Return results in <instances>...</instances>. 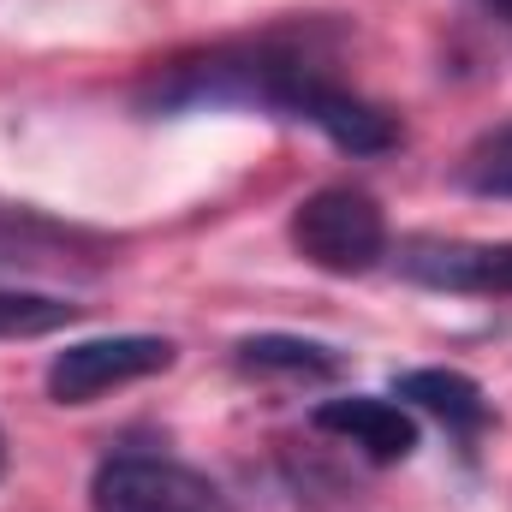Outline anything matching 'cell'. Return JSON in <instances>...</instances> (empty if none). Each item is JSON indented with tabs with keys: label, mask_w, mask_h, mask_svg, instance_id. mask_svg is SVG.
<instances>
[{
	"label": "cell",
	"mask_w": 512,
	"mask_h": 512,
	"mask_svg": "<svg viewBox=\"0 0 512 512\" xmlns=\"http://www.w3.org/2000/svg\"><path fill=\"white\" fill-rule=\"evenodd\" d=\"M310 423L346 447H358L370 465H399L417 453V417L405 405H393L382 393H340V399H322L310 411Z\"/></svg>",
	"instance_id": "obj_5"
},
{
	"label": "cell",
	"mask_w": 512,
	"mask_h": 512,
	"mask_svg": "<svg viewBox=\"0 0 512 512\" xmlns=\"http://www.w3.org/2000/svg\"><path fill=\"white\" fill-rule=\"evenodd\" d=\"M0 471H6V435H0Z\"/></svg>",
	"instance_id": "obj_12"
},
{
	"label": "cell",
	"mask_w": 512,
	"mask_h": 512,
	"mask_svg": "<svg viewBox=\"0 0 512 512\" xmlns=\"http://www.w3.org/2000/svg\"><path fill=\"white\" fill-rule=\"evenodd\" d=\"M292 245L322 274H370L387 256V215L358 185H322L292 209Z\"/></svg>",
	"instance_id": "obj_1"
},
{
	"label": "cell",
	"mask_w": 512,
	"mask_h": 512,
	"mask_svg": "<svg viewBox=\"0 0 512 512\" xmlns=\"http://www.w3.org/2000/svg\"><path fill=\"white\" fill-rule=\"evenodd\" d=\"M393 262L429 292L512 298V239H405Z\"/></svg>",
	"instance_id": "obj_4"
},
{
	"label": "cell",
	"mask_w": 512,
	"mask_h": 512,
	"mask_svg": "<svg viewBox=\"0 0 512 512\" xmlns=\"http://www.w3.org/2000/svg\"><path fill=\"white\" fill-rule=\"evenodd\" d=\"M167 364H173V340H161V334H102V340H78V346L54 352L48 393L60 405H90L126 382L161 376Z\"/></svg>",
	"instance_id": "obj_3"
},
{
	"label": "cell",
	"mask_w": 512,
	"mask_h": 512,
	"mask_svg": "<svg viewBox=\"0 0 512 512\" xmlns=\"http://www.w3.org/2000/svg\"><path fill=\"white\" fill-rule=\"evenodd\" d=\"M239 370L280 376V382H334L346 370V358L304 334H251V340H239Z\"/></svg>",
	"instance_id": "obj_8"
},
{
	"label": "cell",
	"mask_w": 512,
	"mask_h": 512,
	"mask_svg": "<svg viewBox=\"0 0 512 512\" xmlns=\"http://www.w3.org/2000/svg\"><path fill=\"white\" fill-rule=\"evenodd\" d=\"M90 507L96 512H233L227 495L203 471H191L179 459H155V453H120V459L96 465Z\"/></svg>",
	"instance_id": "obj_2"
},
{
	"label": "cell",
	"mask_w": 512,
	"mask_h": 512,
	"mask_svg": "<svg viewBox=\"0 0 512 512\" xmlns=\"http://www.w3.org/2000/svg\"><path fill=\"white\" fill-rule=\"evenodd\" d=\"M393 399L441 417L453 435H477L489 423L483 387L471 382V376H459V370H405V376H393Z\"/></svg>",
	"instance_id": "obj_7"
},
{
	"label": "cell",
	"mask_w": 512,
	"mask_h": 512,
	"mask_svg": "<svg viewBox=\"0 0 512 512\" xmlns=\"http://www.w3.org/2000/svg\"><path fill=\"white\" fill-rule=\"evenodd\" d=\"M78 322V304L54 298V292H24V286H0V340H36Z\"/></svg>",
	"instance_id": "obj_9"
},
{
	"label": "cell",
	"mask_w": 512,
	"mask_h": 512,
	"mask_svg": "<svg viewBox=\"0 0 512 512\" xmlns=\"http://www.w3.org/2000/svg\"><path fill=\"white\" fill-rule=\"evenodd\" d=\"M298 120H304V126H316L328 143H340L346 155H382V149L399 143L393 114H382V108H376V102H364V96H352V90H346V84H334V78H316V84H310V96H304Z\"/></svg>",
	"instance_id": "obj_6"
},
{
	"label": "cell",
	"mask_w": 512,
	"mask_h": 512,
	"mask_svg": "<svg viewBox=\"0 0 512 512\" xmlns=\"http://www.w3.org/2000/svg\"><path fill=\"white\" fill-rule=\"evenodd\" d=\"M477 6H483V12H495V18H507V24H512V0H477Z\"/></svg>",
	"instance_id": "obj_11"
},
{
	"label": "cell",
	"mask_w": 512,
	"mask_h": 512,
	"mask_svg": "<svg viewBox=\"0 0 512 512\" xmlns=\"http://www.w3.org/2000/svg\"><path fill=\"white\" fill-rule=\"evenodd\" d=\"M459 185L477 197H512V126H495L477 137L459 161Z\"/></svg>",
	"instance_id": "obj_10"
}]
</instances>
